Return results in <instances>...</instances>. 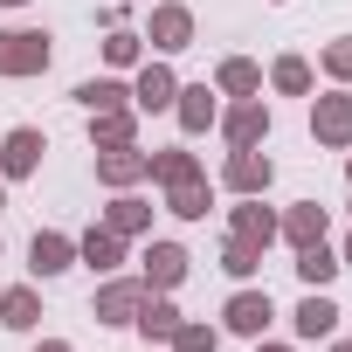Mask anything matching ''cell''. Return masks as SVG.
Returning a JSON list of instances; mask_svg holds the SVG:
<instances>
[{
  "label": "cell",
  "mask_w": 352,
  "mask_h": 352,
  "mask_svg": "<svg viewBox=\"0 0 352 352\" xmlns=\"http://www.w3.org/2000/svg\"><path fill=\"white\" fill-rule=\"evenodd\" d=\"M56 56L49 28H0V76H42Z\"/></svg>",
  "instance_id": "obj_1"
},
{
  "label": "cell",
  "mask_w": 352,
  "mask_h": 352,
  "mask_svg": "<svg viewBox=\"0 0 352 352\" xmlns=\"http://www.w3.org/2000/svg\"><path fill=\"white\" fill-rule=\"evenodd\" d=\"M311 138L331 152H352V90H324L311 97Z\"/></svg>",
  "instance_id": "obj_2"
},
{
  "label": "cell",
  "mask_w": 352,
  "mask_h": 352,
  "mask_svg": "<svg viewBox=\"0 0 352 352\" xmlns=\"http://www.w3.org/2000/svg\"><path fill=\"white\" fill-rule=\"evenodd\" d=\"M145 42H152L159 56L194 49V8H180V0H159V8H152V21H145Z\"/></svg>",
  "instance_id": "obj_3"
},
{
  "label": "cell",
  "mask_w": 352,
  "mask_h": 352,
  "mask_svg": "<svg viewBox=\"0 0 352 352\" xmlns=\"http://www.w3.org/2000/svg\"><path fill=\"white\" fill-rule=\"evenodd\" d=\"M221 180H228V194H263V187L276 180V159H270L263 145H228Z\"/></svg>",
  "instance_id": "obj_4"
},
{
  "label": "cell",
  "mask_w": 352,
  "mask_h": 352,
  "mask_svg": "<svg viewBox=\"0 0 352 352\" xmlns=\"http://www.w3.org/2000/svg\"><path fill=\"white\" fill-rule=\"evenodd\" d=\"M42 152H49V138L35 124H14L8 138H0V180H28V173L42 166Z\"/></svg>",
  "instance_id": "obj_5"
},
{
  "label": "cell",
  "mask_w": 352,
  "mask_h": 352,
  "mask_svg": "<svg viewBox=\"0 0 352 352\" xmlns=\"http://www.w3.org/2000/svg\"><path fill=\"white\" fill-rule=\"evenodd\" d=\"M138 304H145V276H111V283L90 297L97 324H131V318H138Z\"/></svg>",
  "instance_id": "obj_6"
},
{
  "label": "cell",
  "mask_w": 352,
  "mask_h": 352,
  "mask_svg": "<svg viewBox=\"0 0 352 352\" xmlns=\"http://www.w3.org/2000/svg\"><path fill=\"white\" fill-rule=\"evenodd\" d=\"M145 173H152V152H138V145H104V152H97V180H104L111 194L138 187Z\"/></svg>",
  "instance_id": "obj_7"
},
{
  "label": "cell",
  "mask_w": 352,
  "mask_h": 352,
  "mask_svg": "<svg viewBox=\"0 0 352 352\" xmlns=\"http://www.w3.org/2000/svg\"><path fill=\"white\" fill-rule=\"evenodd\" d=\"M214 124H221L228 145H263V138H270V104H263V97H242V104H228Z\"/></svg>",
  "instance_id": "obj_8"
},
{
  "label": "cell",
  "mask_w": 352,
  "mask_h": 352,
  "mask_svg": "<svg viewBox=\"0 0 352 352\" xmlns=\"http://www.w3.org/2000/svg\"><path fill=\"white\" fill-rule=\"evenodd\" d=\"M270 318H276L270 290H235V297H228V311H221V324H228L235 338H263V331H270Z\"/></svg>",
  "instance_id": "obj_9"
},
{
  "label": "cell",
  "mask_w": 352,
  "mask_h": 352,
  "mask_svg": "<svg viewBox=\"0 0 352 352\" xmlns=\"http://www.w3.org/2000/svg\"><path fill=\"white\" fill-rule=\"evenodd\" d=\"M28 270H35V276H63V270H76V235H63V228H35V242H28Z\"/></svg>",
  "instance_id": "obj_10"
},
{
  "label": "cell",
  "mask_w": 352,
  "mask_h": 352,
  "mask_svg": "<svg viewBox=\"0 0 352 352\" xmlns=\"http://www.w3.org/2000/svg\"><path fill=\"white\" fill-rule=\"evenodd\" d=\"M173 97H180V76L166 63H145L138 83H131V111H173Z\"/></svg>",
  "instance_id": "obj_11"
},
{
  "label": "cell",
  "mask_w": 352,
  "mask_h": 352,
  "mask_svg": "<svg viewBox=\"0 0 352 352\" xmlns=\"http://www.w3.org/2000/svg\"><path fill=\"white\" fill-rule=\"evenodd\" d=\"M221 90H208V83H180V97H173V118H180V131L194 138V131H208L214 118H221V104H214Z\"/></svg>",
  "instance_id": "obj_12"
},
{
  "label": "cell",
  "mask_w": 352,
  "mask_h": 352,
  "mask_svg": "<svg viewBox=\"0 0 352 352\" xmlns=\"http://www.w3.org/2000/svg\"><path fill=\"white\" fill-rule=\"evenodd\" d=\"M324 228H331V214H324L318 201H297V208H283V214H276V235H283L290 249H304V242H324Z\"/></svg>",
  "instance_id": "obj_13"
},
{
  "label": "cell",
  "mask_w": 352,
  "mask_h": 352,
  "mask_svg": "<svg viewBox=\"0 0 352 352\" xmlns=\"http://www.w3.org/2000/svg\"><path fill=\"white\" fill-rule=\"evenodd\" d=\"M138 263H145V290H173V283L187 276V263H194V256H187L180 242H152Z\"/></svg>",
  "instance_id": "obj_14"
},
{
  "label": "cell",
  "mask_w": 352,
  "mask_h": 352,
  "mask_svg": "<svg viewBox=\"0 0 352 352\" xmlns=\"http://www.w3.org/2000/svg\"><path fill=\"white\" fill-rule=\"evenodd\" d=\"M228 235H242V242H256V249L276 242V214L263 208V194H242V208L228 214Z\"/></svg>",
  "instance_id": "obj_15"
},
{
  "label": "cell",
  "mask_w": 352,
  "mask_h": 352,
  "mask_svg": "<svg viewBox=\"0 0 352 352\" xmlns=\"http://www.w3.org/2000/svg\"><path fill=\"white\" fill-rule=\"evenodd\" d=\"M76 263H83V270H97V276H111V270L124 263V235H111V228L97 221L90 235H76Z\"/></svg>",
  "instance_id": "obj_16"
},
{
  "label": "cell",
  "mask_w": 352,
  "mask_h": 352,
  "mask_svg": "<svg viewBox=\"0 0 352 352\" xmlns=\"http://www.w3.org/2000/svg\"><path fill=\"white\" fill-rule=\"evenodd\" d=\"M90 145H138V111L118 104V111H90Z\"/></svg>",
  "instance_id": "obj_17"
},
{
  "label": "cell",
  "mask_w": 352,
  "mask_h": 352,
  "mask_svg": "<svg viewBox=\"0 0 352 352\" xmlns=\"http://www.w3.org/2000/svg\"><path fill=\"white\" fill-rule=\"evenodd\" d=\"M208 208H214L208 173H194V180H180V187H166V214H180V221H208Z\"/></svg>",
  "instance_id": "obj_18"
},
{
  "label": "cell",
  "mask_w": 352,
  "mask_h": 352,
  "mask_svg": "<svg viewBox=\"0 0 352 352\" xmlns=\"http://www.w3.org/2000/svg\"><path fill=\"white\" fill-rule=\"evenodd\" d=\"M131 324L145 331V345H166L173 331H180V311H173V297H166V290H159V297L145 290V304H138V318H131Z\"/></svg>",
  "instance_id": "obj_19"
},
{
  "label": "cell",
  "mask_w": 352,
  "mask_h": 352,
  "mask_svg": "<svg viewBox=\"0 0 352 352\" xmlns=\"http://www.w3.org/2000/svg\"><path fill=\"white\" fill-rule=\"evenodd\" d=\"M104 228H111V235H124V242H131V235H145V228H152V201H138V194L124 187V194L104 208Z\"/></svg>",
  "instance_id": "obj_20"
},
{
  "label": "cell",
  "mask_w": 352,
  "mask_h": 352,
  "mask_svg": "<svg viewBox=\"0 0 352 352\" xmlns=\"http://www.w3.org/2000/svg\"><path fill=\"white\" fill-rule=\"evenodd\" d=\"M290 324H297V338H331V331H338V304H331L324 290H304V304H297Z\"/></svg>",
  "instance_id": "obj_21"
},
{
  "label": "cell",
  "mask_w": 352,
  "mask_h": 352,
  "mask_svg": "<svg viewBox=\"0 0 352 352\" xmlns=\"http://www.w3.org/2000/svg\"><path fill=\"white\" fill-rule=\"evenodd\" d=\"M0 324H8V331H35V324H42V297H35V283L0 290Z\"/></svg>",
  "instance_id": "obj_22"
},
{
  "label": "cell",
  "mask_w": 352,
  "mask_h": 352,
  "mask_svg": "<svg viewBox=\"0 0 352 352\" xmlns=\"http://www.w3.org/2000/svg\"><path fill=\"white\" fill-rule=\"evenodd\" d=\"M338 270H345V263H338L331 242H304V249H297V276H304V290H324Z\"/></svg>",
  "instance_id": "obj_23"
},
{
  "label": "cell",
  "mask_w": 352,
  "mask_h": 352,
  "mask_svg": "<svg viewBox=\"0 0 352 352\" xmlns=\"http://www.w3.org/2000/svg\"><path fill=\"white\" fill-rule=\"evenodd\" d=\"M214 90H221V97H256V90H263V69H256L249 56H228V63L214 69Z\"/></svg>",
  "instance_id": "obj_24"
},
{
  "label": "cell",
  "mask_w": 352,
  "mask_h": 352,
  "mask_svg": "<svg viewBox=\"0 0 352 352\" xmlns=\"http://www.w3.org/2000/svg\"><path fill=\"white\" fill-rule=\"evenodd\" d=\"M69 97H76L83 111H118V104H131V90H124L118 76H83V83H76Z\"/></svg>",
  "instance_id": "obj_25"
},
{
  "label": "cell",
  "mask_w": 352,
  "mask_h": 352,
  "mask_svg": "<svg viewBox=\"0 0 352 352\" xmlns=\"http://www.w3.org/2000/svg\"><path fill=\"white\" fill-rule=\"evenodd\" d=\"M201 173V159L187 152V145H166V152H152V180L159 187H180V180H194Z\"/></svg>",
  "instance_id": "obj_26"
},
{
  "label": "cell",
  "mask_w": 352,
  "mask_h": 352,
  "mask_svg": "<svg viewBox=\"0 0 352 352\" xmlns=\"http://www.w3.org/2000/svg\"><path fill=\"white\" fill-rule=\"evenodd\" d=\"M138 56H145V35H131V28H104V63H111V69H138Z\"/></svg>",
  "instance_id": "obj_27"
},
{
  "label": "cell",
  "mask_w": 352,
  "mask_h": 352,
  "mask_svg": "<svg viewBox=\"0 0 352 352\" xmlns=\"http://www.w3.org/2000/svg\"><path fill=\"white\" fill-rule=\"evenodd\" d=\"M270 83H276L283 97H311V63H304V56H276V63H270Z\"/></svg>",
  "instance_id": "obj_28"
},
{
  "label": "cell",
  "mask_w": 352,
  "mask_h": 352,
  "mask_svg": "<svg viewBox=\"0 0 352 352\" xmlns=\"http://www.w3.org/2000/svg\"><path fill=\"white\" fill-rule=\"evenodd\" d=\"M221 270L249 283V276L263 270V249H256V242H242V235H228V242H221Z\"/></svg>",
  "instance_id": "obj_29"
},
{
  "label": "cell",
  "mask_w": 352,
  "mask_h": 352,
  "mask_svg": "<svg viewBox=\"0 0 352 352\" xmlns=\"http://www.w3.org/2000/svg\"><path fill=\"white\" fill-rule=\"evenodd\" d=\"M173 352H221V331L214 324H194V318H180V331L166 338Z\"/></svg>",
  "instance_id": "obj_30"
},
{
  "label": "cell",
  "mask_w": 352,
  "mask_h": 352,
  "mask_svg": "<svg viewBox=\"0 0 352 352\" xmlns=\"http://www.w3.org/2000/svg\"><path fill=\"white\" fill-rule=\"evenodd\" d=\"M318 63H324V76H331V83H352V35L324 42V56H318Z\"/></svg>",
  "instance_id": "obj_31"
},
{
  "label": "cell",
  "mask_w": 352,
  "mask_h": 352,
  "mask_svg": "<svg viewBox=\"0 0 352 352\" xmlns=\"http://www.w3.org/2000/svg\"><path fill=\"white\" fill-rule=\"evenodd\" d=\"M35 352H76V345H69V338H42Z\"/></svg>",
  "instance_id": "obj_32"
},
{
  "label": "cell",
  "mask_w": 352,
  "mask_h": 352,
  "mask_svg": "<svg viewBox=\"0 0 352 352\" xmlns=\"http://www.w3.org/2000/svg\"><path fill=\"white\" fill-rule=\"evenodd\" d=\"M338 263H345V270H352V235H345V249H338Z\"/></svg>",
  "instance_id": "obj_33"
},
{
  "label": "cell",
  "mask_w": 352,
  "mask_h": 352,
  "mask_svg": "<svg viewBox=\"0 0 352 352\" xmlns=\"http://www.w3.org/2000/svg\"><path fill=\"white\" fill-rule=\"evenodd\" d=\"M256 352H290V345H270V338H256Z\"/></svg>",
  "instance_id": "obj_34"
},
{
  "label": "cell",
  "mask_w": 352,
  "mask_h": 352,
  "mask_svg": "<svg viewBox=\"0 0 352 352\" xmlns=\"http://www.w3.org/2000/svg\"><path fill=\"white\" fill-rule=\"evenodd\" d=\"M0 8H28V0H0Z\"/></svg>",
  "instance_id": "obj_35"
},
{
  "label": "cell",
  "mask_w": 352,
  "mask_h": 352,
  "mask_svg": "<svg viewBox=\"0 0 352 352\" xmlns=\"http://www.w3.org/2000/svg\"><path fill=\"white\" fill-rule=\"evenodd\" d=\"M0 208H8V180H0Z\"/></svg>",
  "instance_id": "obj_36"
},
{
  "label": "cell",
  "mask_w": 352,
  "mask_h": 352,
  "mask_svg": "<svg viewBox=\"0 0 352 352\" xmlns=\"http://www.w3.org/2000/svg\"><path fill=\"white\" fill-rule=\"evenodd\" d=\"M331 352H352V338H345V345H331Z\"/></svg>",
  "instance_id": "obj_37"
},
{
  "label": "cell",
  "mask_w": 352,
  "mask_h": 352,
  "mask_svg": "<svg viewBox=\"0 0 352 352\" xmlns=\"http://www.w3.org/2000/svg\"><path fill=\"white\" fill-rule=\"evenodd\" d=\"M345 180H352V159H345Z\"/></svg>",
  "instance_id": "obj_38"
},
{
  "label": "cell",
  "mask_w": 352,
  "mask_h": 352,
  "mask_svg": "<svg viewBox=\"0 0 352 352\" xmlns=\"http://www.w3.org/2000/svg\"><path fill=\"white\" fill-rule=\"evenodd\" d=\"M145 352H152V345H145Z\"/></svg>",
  "instance_id": "obj_39"
}]
</instances>
